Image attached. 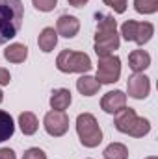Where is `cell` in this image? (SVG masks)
I'll list each match as a JSON object with an SVG mask.
<instances>
[{
  "instance_id": "obj_21",
  "label": "cell",
  "mask_w": 158,
  "mask_h": 159,
  "mask_svg": "<svg viewBox=\"0 0 158 159\" xmlns=\"http://www.w3.org/2000/svg\"><path fill=\"white\" fill-rule=\"evenodd\" d=\"M134 7L138 13L151 15L158 11V0H134Z\"/></svg>"
},
{
  "instance_id": "obj_18",
  "label": "cell",
  "mask_w": 158,
  "mask_h": 159,
  "mask_svg": "<svg viewBox=\"0 0 158 159\" xmlns=\"http://www.w3.org/2000/svg\"><path fill=\"white\" fill-rule=\"evenodd\" d=\"M15 131V124H13V119L7 111H2L0 109V143L7 141Z\"/></svg>"
},
{
  "instance_id": "obj_28",
  "label": "cell",
  "mask_w": 158,
  "mask_h": 159,
  "mask_svg": "<svg viewBox=\"0 0 158 159\" xmlns=\"http://www.w3.org/2000/svg\"><path fill=\"white\" fill-rule=\"evenodd\" d=\"M2 100H4V93L0 91V102H2Z\"/></svg>"
},
{
  "instance_id": "obj_14",
  "label": "cell",
  "mask_w": 158,
  "mask_h": 159,
  "mask_svg": "<svg viewBox=\"0 0 158 159\" xmlns=\"http://www.w3.org/2000/svg\"><path fill=\"white\" fill-rule=\"evenodd\" d=\"M4 57L9 63H22L28 57V48L24 44H21V43H13L4 50Z\"/></svg>"
},
{
  "instance_id": "obj_6",
  "label": "cell",
  "mask_w": 158,
  "mask_h": 159,
  "mask_svg": "<svg viewBox=\"0 0 158 159\" xmlns=\"http://www.w3.org/2000/svg\"><path fill=\"white\" fill-rule=\"evenodd\" d=\"M43 124H45V129H47L48 135H52V137H62V135H65L67 129H69V117L65 115V111H54V109H52V111H48V113L45 115Z\"/></svg>"
},
{
  "instance_id": "obj_15",
  "label": "cell",
  "mask_w": 158,
  "mask_h": 159,
  "mask_svg": "<svg viewBox=\"0 0 158 159\" xmlns=\"http://www.w3.org/2000/svg\"><path fill=\"white\" fill-rule=\"evenodd\" d=\"M77 89H78L80 94H84V96H93V94L99 93L101 83L95 78H91V76L86 74V76H80V78L77 80Z\"/></svg>"
},
{
  "instance_id": "obj_27",
  "label": "cell",
  "mask_w": 158,
  "mask_h": 159,
  "mask_svg": "<svg viewBox=\"0 0 158 159\" xmlns=\"http://www.w3.org/2000/svg\"><path fill=\"white\" fill-rule=\"evenodd\" d=\"M69 4H71L73 7H82V6L87 4V0H69Z\"/></svg>"
},
{
  "instance_id": "obj_26",
  "label": "cell",
  "mask_w": 158,
  "mask_h": 159,
  "mask_svg": "<svg viewBox=\"0 0 158 159\" xmlns=\"http://www.w3.org/2000/svg\"><path fill=\"white\" fill-rule=\"evenodd\" d=\"M9 81H11L9 72L6 69H0V85H9Z\"/></svg>"
},
{
  "instance_id": "obj_23",
  "label": "cell",
  "mask_w": 158,
  "mask_h": 159,
  "mask_svg": "<svg viewBox=\"0 0 158 159\" xmlns=\"http://www.w3.org/2000/svg\"><path fill=\"white\" fill-rule=\"evenodd\" d=\"M108 7H112L116 13H125L126 9V0H102Z\"/></svg>"
},
{
  "instance_id": "obj_24",
  "label": "cell",
  "mask_w": 158,
  "mask_h": 159,
  "mask_svg": "<svg viewBox=\"0 0 158 159\" xmlns=\"http://www.w3.org/2000/svg\"><path fill=\"white\" fill-rule=\"evenodd\" d=\"M22 159H47V154L41 150V148H28L24 152Z\"/></svg>"
},
{
  "instance_id": "obj_11",
  "label": "cell",
  "mask_w": 158,
  "mask_h": 159,
  "mask_svg": "<svg viewBox=\"0 0 158 159\" xmlns=\"http://www.w3.org/2000/svg\"><path fill=\"white\" fill-rule=\"evenodd\" d=\"M138 119V115H136V111L132 109V107H123V109H119L117 113H116V129L121 131V133H128L130 131V128H132V124L136 122Z\"/></svg>"
},
{
  "instance_id": "obj_5",
  "label": "cell",
  "mask_w": 158,
  "mask_h": 159,
  "mask_svg": "<svg viewBox=\"0 0 158 159\" xmlns=\"http://www.w3.org/2000/svg\"><path fill=\"white\" fill-rule=\"evenodd\" d=\"M121 76V59L117 56H106L99 57V67H97V81L102 83H116Z\"/></svg>"
},
{
  "instance_id": "obj_9",
  "label": "cell",
  "mask_w": 158,
  "mask_h": 159,
  "mask_svg": "<svg viewBox=\"0 0 158 159\" xmlns=\"http://www.w3.org/2000/svg\"><path fill=\"white\" fill-rule=\"evenodd\" d=\"M101 107L104 113H110V115H116L119 109L126 107V94L123 91H110L102 96L101 100Z\"/></svg>"
},
{
  "instance_id": "obj_3",
  "label": "cell",
  "mask_w": 158,
  "mask_h": 159,
  "mask_svg": "<svg viewBox=\"0 0 158 159\" xmlns=\"http://www.w3.org/2000/svg\"><path fill=\"white\" fill-rule=\"evenodd\" d=\"M56 67L60 72L71 74V72H87L91 70V59L84 52H75V50H62L60 56L56 57Z\"/></svg>"
},
{
  "instance_id": "obj_10",
  "label": "cell",
  "mask_w": 158,
  "mask_h": 159,
  "mask_svg": "<svg viewBox=\"0 0 158 159\" xmlns=\"http://www.w3.org/2000/svg\"><path fill=\"white\" fill-rule=\"evenodd\" d=\"M78 30H80V20L77 17H73V15H62V17L58 19V22H56V32H58V35H62V37H65V39L75 37V35L78 34Z\"/></svg>"
},
{
  "instance_id": "obj_22",
  "label": "cell",
  "mask_w": 158,
  "mask_h": 159,
  "mask_svg": "<svg viewBox=\"0 0 158 159\" xmlns=\"http://www.w3.org/2000/svg\"><path fill=\"white\" fill-rule=\"evenodd\" d=\"M32 4L36 6V9H39V11H43V13H47V11H52V9L56 7L58 0H32Z\"/></svg>"
},
{
  "instance_id": "obj_20",
  "label": "cell",
  "mask_w": 158,
  "mask_h": 159,
  "mask_svg": "<svg viewBox=\"0 0 158 159\" xmlns=\"http://www.w3.org/2000/svg\"><path fill=\"white\" fill-rule=\"evenodd\" d=\"M149 131H151V124H149V120L143 119V117H138L136 122L132 124L128 135H132V137H143V135H147Z\"/></svg>"
},
{
  "instance_id": "obj_19",
  "label": "cell",
  "mask_w": 158,
  "mask_h": 159,
  "mask_svg": "<svg viewBox=\"0 0 158 159\" xmlns=\"http://www.w3.org/2000/svg\"><path fill=\"white\" fill-rule=\"evenodd\" d=\"M104 159H128V148L121 143H112L104 150Z\"/></svg>"
},
{
  "instance_id": "obj_2",
  "label": "cell",
  "mask_w": 158,
  "mask_h": 159,
  "mask_svg": "<svg viewBox=\"0 0 158 159\" xmlns=\"http://www.w3.org/2000/svg\"><path fill=\"white\" fill-rule=\"evenodd\" d=\"M77 131H78L80 143L86 148H95L102 141V131L97 119L91 113H80L77 119Z\"/></svg>"
},
{
  "instance_id": "obj_1",
  "label": "cell",
  "mask_w": 158,
  "mask_h": 159,
  "mask_svg": "<svg viewBox=\"0 0 158 159\" xmlns=\"http://www.w3.org/2000/svg\"><path fill=\"white\" fill-rule=\"evenodd\" d=\"M24 19V6L21 0H0V44L13 39Z\"/></svg>"
},
{
  "instance_id": "obj_12",
  "label": "cell",
  "mask_w": 158,
  "mask_h": 159,
  "mask_svg": "<svg viewBox=\"0 0 158 159\" xmlns=\"http://www.w3.org/2000/svg\"><path fill=\"white\" fill-rule=\"evenodd\" d=\"M151 65V56L145 50H132L128 54V67L132 69V72H143L147 67Z\"/></svg>"
},
{
  "instance_id": "obj_8",
  "label": "cell",
  "mask_w": 158,
  "mask_h": 159,
  "mask_svg": "<svg viewBox=\"0 0 158 159\" xmlns=\"http://www.w3.org/2000/svg\"><path fill=\"white\" fill-rule=\"evenodd\" d=\"M126 89H128V94L136 100H143L149 96V91H151V81L149 78L143 74V72H136L132 74L128 81H126Z\"/></svg>"
},
{
  "instance_id": "obj_29",
  "label": "cell",
  "mask_w": 158,
  "mask_h": 159,
  "mask_svg": "<svg viewBox=\"0 0 158 159\" xmlns=\"http://www.w3.org/2000/svg\"><path fill=\"white\" fill-rule=\"evenodd\" d=\"M147 159H158V157H155V156H151V157H147Z\"/></svg>"
},
{
  "instance_id": "obj_16",
  "label": "cell",
  "mask_w": 158,
  "mask_h": 159,
  "mask_svg": "<svg viewBox=\"0 0 158 159\" xmlns=\"http://www.w3.org/2000/svg\"><path fill=\"white\" fill-rule=\"evenodd\" d=\"M37 44H39V48L43 52H52L54 46L58 44V32L54 28H45L39 34Z\"/></svg>"
},
{
  "instance_id": "obj_13",
  "label": "cell",
  "mask_w": 158,
  "mask_h": 159,
  "mask_svg": "<svg viewBox=\"0 0 158 159\" xmlns=\"http://www.w3.org/2000/svg\"><path fill=\"white\" fill-rule=\"evenodd\" d=\"M73 96H71V91L69 89H56L50 96V107L54 111H65L71 104Z\"/></svg>"
},
{
  "instance_id": "obj_4",
  "label": "cell",
  "mask_w": 158,
  "mask_h": 159,
  "mask_svg": "<svg viewBox=\"0 0 158 159\" xmlns=\"http://www.w3.org/2000/svg\"><path fill=\"white\" fill-rule=\"evenodd\" d=\"M155 34V26L151 22H136V20H126L121 26V35L126 41H134L138 44H145L151 41Z\"/></svg>"
},
{
  "instance_id": "obj_7",
  "label": "cell",
  "mask_w": 158,
  "mask_h": 159,
  "mask_svg": "<svg viewBox=\"0 0 158 159\" xmlns=\"http://www.w3.org/2000/svg\"><path fill=\"white\" fill-rule=\"evenodd\" d=\"M119 48V35L116 32H97L95 35V54L99 57L112 56L114 50Z\"/></svg>"
},
{
  "instance_id": "obj_17",
  "label": "cell",
  "mask_w": 158,
  "mask_h": 159,
  "mask_svg": "<svg viewBox=\"0 0 158 159\" xmlns=\"http://www.w3.org/2000/svg\"><path fill=\"white\" fill-rule=\"evenodd\" d=\"M19 126H21V131L24 135H34L39 128V122H37V117L30 111H24L19 115Z\"/></svg>"
},
{
  "instance_id": "obj_25",
  "label": "cell",
  "mask_w": 158,
  "mask_h": 159,
  "mask_svg": "<svg viewBox=\"0 0 158 159\" xmlns=\"http://www.w3.org/2000/svg\"><path fill=\"white\" fill-rule=\"evenodd\" d=\"M0 159H17L11 148H0Z\"/></svg>"
}]
</instances>
